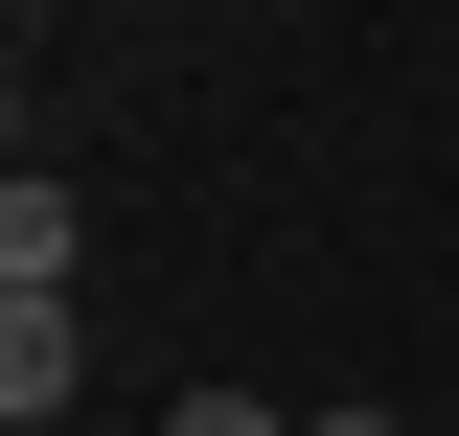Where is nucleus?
<instances>
[{
	"label": "nucleus",
	"instance_id": "1",
	"mask_svg": "<svg viewBox=\"0 0 459 436\" xmlns=\"http://www.w3.org/2000/svg\"><path fill=\"white\" fill-rule=\"evenodd\" d=\"M0 436H69V299H0Z\"/></svg>",
	"mask_w": 459,
	"mask_h": 436
},
{
	"label": "nucleus",
	"instance_id": "2",
	"mask_svg": "<svg viewBox=\"0 0 459 436\" xmlns=\"http://www.w3.org/2000/svg\"><path fill=\"white\" fill-rule=\"evenodd\" d=\"M69 253H92V230H69V184L23 161V184H0V299H69Z\"/></svg>",
	"mask_w": 459,
	"mask_h": 436
},
{
	"label": "nucleus",
	"instance_id": "3",
	"mask_svg": "<svg viewBox=\"0 0 459 436\" xmlns=\"http://www.w3.org/2000/svg\"><path fill=\"white\" fill-rule=\"evenodd\" d=\"M161 436H299V414H276V390H184Z\"/></svg>",
	"mask_w": 459,
	"mask_h": 436
},
{
	"label": "nucleus",
	"instance_id": "4",
	"mask_svg": "<svg viewBox=\"0 0 459 436\" xmlns=\"http://www.w3.org/2000/svg\"><path fill=\"white\" fill-rule=\"evenodd\" d=\"M299 436H413V414H299Z\"/></svg>",
	"mask_w": 459,
	"mask_h": 436
}]
</instances>
